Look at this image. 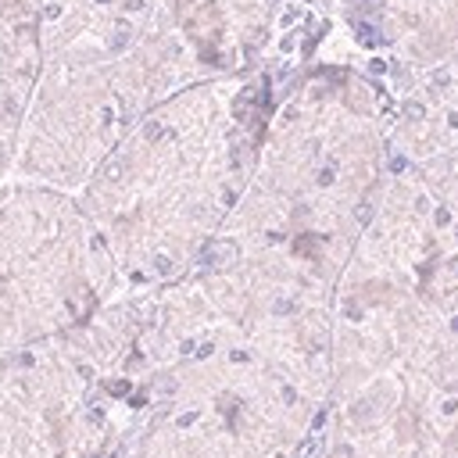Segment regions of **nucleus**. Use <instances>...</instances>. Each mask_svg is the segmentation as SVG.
Wrapping results in <instances>:
<instances>
[{"mask_svg": "<svg viewBox=\"0 0 458 458\" xmlns=\"http://www.w3.org/2000/svg\"><path fill=\"white\" fill-rule=\"evenodd\" d=\"M401 50L422 64L458 50V0H383Z\"/></svg>", "mask_w": 458, "mask_h": 458, "instance_id": "f257e3e1", "label": "nucleus"}]
</instances>
